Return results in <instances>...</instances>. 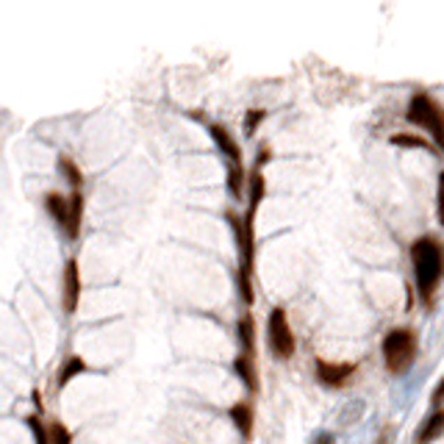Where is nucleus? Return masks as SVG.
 Wrapping results in <instances>:
<instances>
[{"mask_svg": "<svg viewBox=\"0 0 444 444\" xmlns=\"http://www.w3.org/2000/svg\"><path fill=\"white\" fill-rule=\"evenodd\" d=\"M267 342H269V350L275 358L286 361L294 356L297 350V342H294V333H292V325H289V317L283 308H272L269 311V319H267Z\"/></svg>", "mask_w": 444, "mask_h": 444, "instance_id": "nucleus-5", "label": "nucleus"}, {"mask_svg": "<svg viewBox=\"0 0 444 444\" xmlns=\"http://www.w3.org/2000/svg\"><path fill=\"white\" fill-rule=\"evenodd\" d=\"M411 264L417 292L425 303H431L439 280L444 278V244L436 236H420L411 244Z\"/></svg>", "mask_w": 444, "mask_h": 444, "instance_id": "nucleus-1", "label": "nucleus"}, {"mask_svg": "<svg viewBox=\"0 0 444 444\" xmlns=\"http://www.w3.org/2000/svg\"><path fill=\"white\" fill-rule=\"evenodd\" d=\"M81 303V267L75 258H67L64 278H61V308L64 314H75Z\"/></svg>", "mask_w": 444, "mask_h": 444, "instance_id": "nucleus-7", "label": "nucleus"}, {"mask_svg": "<svg viewBox=\"0 0 444 444\" xmlns=\"http://www.w3.org/2000/svg\"><path fill=\"white\" fill-rule=\"evenodd\" d=\"M81 372H86V361L81 358V356H67V361L61 364V370H58V389H64L75 375H81Z\"/></svg>", "mask_w": 444, "mask_h": 444, "instance_id": "nucleus-15", "label": "nucleus"}, {"mask_svg": "<svg viewBox=\"0 0 444 444\" xmlns=\"http://www.w3.org/2000/svg\"><path fill=\"white\" fill-rule=\"evenodd\" d=\"M58 170H61V175L72 184V189H75V192L84 187V173L78 170V164H75L70 156H58Z\"/></svg>", "mask_w": 444, "mask_h": 444, "instance_id": "nucleus-16", "label": "nucleus"}, {"mask_svg": "<svg viewBox=\"0 0 444 444\" xmlns=\"http://www.w3.org/2000/svg\"><path fill=\"white\" fill-rule=\"evenodd\" d=\"M417 350H420V339L411 328H392L383 336L381 353H383V364L392 375H403L411 370V364L417 361Z\"/></svg>", "mask_w": 444, "mask_h": 444, "instance_id": "nucleus-3", "label": "nucleus"}, {"mask_svg": "<svg viewBox=\"0 0 444 444\" xmlns=\"http://www.w3.org/2000/svg\"><path fill=\"white\" fill-rule=\"evenodd\" d=\"M434 403H436V406H442L444 403V378L439 381V386L434 389Z\"/></svg>", "mask_w": 444, "mask_h": 444, "instance_id": "nucleus-25", "label": "nucleus"}, {"mask_svg": "<svg viewBox=\"0 0 444 444\" xmlns=\"http://www.w3.org/2000/svg\"><path fill=\"white\" fill-rule=\"evenodd\" d=\"M261 200H264V175L258 167H253V173H250V209L258 212Z\"/></svg>", "mask_w": 444, "mask_h": 444, "instance_id": "nucleus-17", "label": "nucleus"}, {"mask_svg": "<svg viewBox=\"0 0 444 444\" xmlns=\"http://www.w3.org/2000/svg\"><path fill=\"white\" fill-rule=\"evenodd\" d=\"M25 422H28V428L33 434V444H50V428H45V422H42L39 414H31Z\"/></svg>", "mask_w": 444, "mask_h": 444, "instance_id": "nucleus-20", "label": "nucleus"}, {"mask_svg": "<svg viewBox=\"0 0 444 444\" xmlns=\"http://www.w3.org/2000/svg\"><path fill=\"white\" fill-rule=\"evenodd\" d=\"M314 372H317V381H319L322 386L339 389V386H344V383L358 372V364H353V361H325V358H317V361H314Z\"/></svg>", "mask_w": 444, "mask_h": 444, "instance_id": "nucleus-6", "label": "nucleus"}, {"mask_svg": "<svg viewBox=\"0 0 444 444\" xmlns=\"http://www.w3.org/2000/svg\"><path fill=\"white\" fill-rule=\"evenodd\" d=\"M442 436H444V409H436V411L422 422V428H420V434H417V442L431 444V442H436V439H442Z\"/></svg>", "mask_w": 444, "mask_h": 444, "instance_id": "nucleus-12", "label": "nucleus"}, {"mask_svg": "<svg viewBox=\"0 0 444 444\" xmlns=\"http://www.w3.org/2000/svg\"><path fill=\"white\" fill-rule=\"evenodd\" d=\"M333 442V436H328V434H325V436H319V444H331Z\"/></svg>", "mask_w": 444, "mask_h": 444, "instance_id": "nucleus-26", "label": "nucleus"}, {"mask_svg": "<svg viewBox=\"0 0 444 444\" xmlns=\"http://www.w3.org/2000/svg\"><path fill=\"white\" fill-rule=\"evenodd\" d=\"M81 222H84V192H72L70 195V228H67V236L75 239L81 233Z\"/></svg>", "mask_w": 444, "mask_h": 444, "instance_id": "nucleus-14", "label": "nucleus"}, {"mask_svg": "<svg viewBox=\"0 0 444 444\" xmlns=\"http://www.w3.org/2000/svg\"><path fill=\"white\" fill-rule=\"evenodd\" d=\"M230 422L236 425V431H239L244 439H250V436H253V406L244 403V400L233 403V406H230Z\"/></svg>", "mask_w": 444, "mask_h": 444, "instance_id": "nucleus-11", "label": "nucleus"}, {"mask_svg": "<svg viewBox=\"0 0 444 444\" xmlns=\"http://www.w3.org/2000/svg\"><path fill=\"white\" fill-rule=\"evenodd\" d=\"M267 117V111L264 109H250L247 114H244V134L247 136H253L255 134V128H258V122Z\"/></svg>", "mask_w": 444, "mask_h": 444, "instance_id": "nucleus-22", "label": "nucleus"}, {"mask_svg": "<svg viewBox=\"0 0 444 444\" xmlns=\"http://www.w3.org/2000/svg\"><path fill=\"white\" fill-rule=\"evenodd\" d=\"M436 214L444 225V170L439 173V184H436Z\"/></svg>", "mask_w": 444, "mask_h": 444, "instance_id": "nucleus-23", "label": "nucleus"}, {"mask_svg": "<svg viewBox=\"0 0 444 444\" xmlns=\"http://www.w3.org/2000/svg\"><path fill=\"white\" fill-rule=\"evenodd\" d=\"M209 134H212V139L217 142V148L222 150V156H228V161L230 164H236V167H241V150H239V142L233 139V134L220 125V122H212L209 125Z\"/></svg>", "mask_w": 444, "mask_h": 444, "instance_id": "nucleus-8", "label": "nucleus"}, {"mask_svg": "<svg viewBox=\"0 0 444 444\" xmlns=\"http://www.w3.org/2000/svg\"><path fill=\"white\" fill-rule=\"evenodd\" d=\"M269 159H272V150H269V148H261V150H258V159H255V167L261 170V167H264Z\"/></svg>", "mask_w": 444, "mask_h": 444, "instance_id": "nucleus-24", "label": "nucleus"}, {"mask_svg": "<svg viewBox=\"0 0 444 444\" xmlns=\"http://www.w3.org/2000/svg\"><path fill=\"white\" fill-rule=\"evenodd\" d=\"M45 209L64 230L70 228V198H64L61 192H47L45 195Z\"/></svg>", "mask_w": 444, "mask_h": 444, "instance_id": "nucleus-9", "label": "nucleus"}, {"mask_svg": "<svg viewBox=\"0 0 444 444\" xmlns=\"http://www.w3.org/2000/svg\"><path fill=\"white\" fill-rule=\"evenodd\" d=\"M239 241V297L250 306L253 303V267H255V209H247L244 217L228 214Z\"/></svg>", "mask_w": 444, "mask_h": 444, "instance_id": "nucleus-2", "label": "nucleus"}, {"mask_svg": "<svg viewBox=\"0 0 444 444\" xmlns=\"http://www.w3.org/2000/svg\"><path fill=\"white\" fill-rule=\"evenodd\" d=\"M50 444H72V431L64 422H50Z\"/></svg>", "mask_w": 444, "mask_h": 444, "instance_id": "nucleus-21", "label": "nucleus"}, {"mask_svg": "<svg viewBox=\"0 0 444 444\" xmlns=\"http://www.w3.org/2000/svg\"><path fill=\"white\" fill-rule=\"evenodd\" d=\"M406 117H409V122L425 128V131L434 136V142L444 150V111L439 109V103H436L431 95L417 92V95L409 100Z\"/></svg>", "mask_w": 444, "mask_h": 444, "instance_id": "nucleus-4", "label": "nucleus"}, {"mask_svg": "<svg viewBox=\"0 0 444 444\" xmlns=\"http://www.w3.org/2000/svg\"><path fill=\"white\" fill-rule=\"evenodd\" d=\"M389 142H392L395 148H420V150L428 148V139H425L422 134H392Z\"/></svg>", "mask_w": 444, "mask_h": 444, "instance_id": "nucleus-18", "label": "nucleus"}, {"mask_svg": "<svg viewBox=\"0 0 444 444\" xmlns=\"http://www.w3.org/2000/svg\"><path fill=\"white\" fill-rule=\"evenodd\" d=\"M233 370H236V375L241 378V383L250 389V392H258V372H255V358H250V356H244V353H239L236 356V361H233Z\"/></svg>", "mask_w": 444, "mask_h": 444, "instance_id": "nucleus-13", "label": "nucleus"}, {"mask_svg": "<svg viewBox=\"0 0 444 444\" xmlns=\"http://www.w3.org/2000/svg\"><path fill=\"white\" fill-rule=\"evenodd\" d=\"M228 189L233 198L244 195V167H236V164L228 167Z\"/></svg>", "mask_w": 444, "mask_h": 444, "instance_id": "nucleus-19", "label": "nucleus"}, {"mask_svg": "<svg viewBox=\"0 0 444 444\" xmlns=\"http://www.w3.org/2000/svg\"><path fill=\"white\" fill-rule=\"evenodd\" d=\"M236 331H239V342H241V353L255 358V319L250 311H244L236 322Z\"/></svg>", "mask_w": 444, "mask_h": 444, "instance_id": "nucleus-10", "label": "nucleus"}]
</instances>
